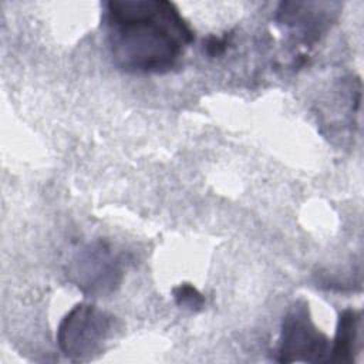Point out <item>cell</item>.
<instances>
[{
	"label": "cell",
	"mask_w": 364,
	"mask_h": 364,
	"mask_svg": "<svg viewBox=\"0 0 364 364\" xmlns=\"http://www.w3.org/2000/svg\"><path fill=\"white\" fill-rule=\"evenodd\" d=\"M107 28L114 63L131 73L171 70L193 40L179 10L166 0H111Z\"/></svg>",
	"instance_id": "obj_1"
},
{
	"label": "cell",
	"mask_w": 364,
	"mask_h": 364,
	"mask_svg": "<svg viewBox=\"0 0 364 364\" xmlns=\"http://www.w3.org/2000/svg\"><path fill=\"white\" fill-rule=\"evenodd\" d=\"M114 317L94 304L80 303L60 323L57 343L65 357L90 360L100 354L112 331Z\"/></svg>",
	"instance_id": "obj_2"
},
{
	"label": "cell",
	"mask_w": 364,
	"mask_h": 364,
	"mask_svg": "<svg viewBox=\"0 0 364 364\" xmlns=\"http://www.w3.org/2000/svg\"><path fill=\"white\" fill-rule=\"evenodd\" d=\"M330 358L328 338L313 324L307 304L294 303L282 321L279 361L318 363Z\"/></svg>",
	"instance_id": "obj_3"
},
{
	"label": "cell",
	"mask_w": 364,
	"mask_h": 364,
	"mask_svg": "<svg viewBox=\"0 0 364 364\" xmlns=\"http://www.w3.org/2000/svg\"><path fill=\"white\" fill-rule=\"evenodd\" d=\"M73 283L90 296L112 293L122 279L121 259L104 242H94L82 247L68 266Z\"/></svg>",
	"instance_id": "obj_4"
},
{
	"label": "cell",
	"mask_w": 364,
	"mask_h": 364,
	"mask_svg": "<svg viewBox=\"0 0 364 364\" xmlns=\"http://www.w3.org/2000/svg\"><path fill=\"white\" fill-rule=\"evenodd\" d=\"M358 324L360 314L355 310L347 309L340 314L334 344L330 348L331 357L328 360L351 361V355L355 353Z\"/></svg>",
	"instance_id": "obj_5"
},
{
	"label": "cell",
	"mask_w": 364,
	"mask_h": 364,
	"mask_svg": "<svg viewBox=\"0 0 364 364\" xmlns=\"http://www.w3.org/2000/svg\"><path fill=\"white\" fill-rule=\"evenodd\" d=\"M173 297L178 306L185 307L192 311H198L203 307L205 299L203 296L189 283L179 284L178 287L173 289Z\"/></svg>",
	"instance_id": "obj_6"
},
{
	"label": "cell",
	"mask_w": 364,
	"mask_h": 364,
	"mask_svg": "<svg viewBox=\"0 0 364 364\" xmlns=\"http://www.w3.org/2000/svg\"><path fill=\"white\" fill-rule=\"evenodd\" d=\"M226 43L225 40H219V38H210L208 43H206V50L210 55H216V54H220L225 48Z\"/></svg>",
	"instance_id": "obj_7"
}]
</instances>
